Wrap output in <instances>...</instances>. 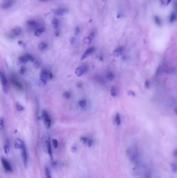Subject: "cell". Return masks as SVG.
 Listing matches in <instances>:
<instances>
[{"instance_id": "obj_1", "label": "cell", "mask_w": 177, "mask_h": 178, "mask_svg": "<svg viewBox=\"0 0 177 178\" xmlns=\"http://www.w3.org/2000/svg\"><path fill=\"white\" fill-rule=\"evenodd\" d=\"M126 153L130 162L138 166L140 163V154L137 145H131L129 146L127 149Z\"/></svg>"}, {"instance_id": "obj_2", "label": "cell", "mask_w": 177, "mask_h": 178, "mask_svg": "<svg viewBox=\"0 0 177 178\" xmlns=\"http://www.w3.org/2000/svg\"><path fill=\"white\" fill-rule=\"evenodd\" d=\"M53 74L50 71L46 69H43L41 72V76H40V84L45 85L48 79H51L53 78Z\"/></svg>"}, {"instance_id": "obj_3", "label": "cell", "mask_w": 177, "mask_h": 178, "mask_svg": "<svg viewBox=\"0 0 177 178\" xmlns=\"http://www.w3.org/2000/svg\"><path fill=\"white\" fill-rule=\"evenodd\" d=\"M0 79H1V81L2 83V86L3 91L4 93H7L9 90V83H8V81L5 76L1 71H0Z\"/></svg>"}, {"instance_id": "obj_4", "label": "cell", "mask_w": 177, "mask_h": 178, "mask_svg": "<svg viewBox=\"0 0 177 178\" xmlns=\"http://www.w3.org/2000/svg\"><path fill=\"white\" fill-rule=\"evenodd\" d=\"M42 119L43 120V122L44 123V124H45V127L47 129H49L50 127L51 123V121L50 116H49V115H48L47 112L44 110L42 111Z\"/></svg>"}, {"instance_id": "obj_5", "label": "cell", "mask_w": 177, "mask_h": 178, "mask_svg": "<svg viewBox=\"0 0 177 178\" xmlns=\"http://www.w3.org/2000/svg\"><path fill=\"white\" fill-rule=\"evenodd\" d=\"M1 163L3 166V167L4 168L6 171L8 172H12L13 171V169H12L11 166L10 164L9 163V161L7 159L2 158H1Z\"/></svg>"}, {"instance_id": "obj_6", "label": "cell", "mask_w": 177, "mask_h": 178, "mask_svg": "<svg viewBox=\"0 0 177 178\" xmlns=\"http://www.w3.org/2000/svg\"><path fill=\"white\" fill-rule=\"evenodd\" d=\"M19 60L22 64H26L28 61H30L32 62H34V58L31 55H26L20 57Z\"/></svg>"}, {"instance_id": "obj_7", "label": "cell", "mask_w": 177, "mask_h": 178, "mask_svg": "<svg viewBox=\"0 0 177 178\" xmlns=\"http://www.w3.org/2000/svg\"><path fill=\"white\" fill-rule=\"evenodd\" d=\"M87 70V67L86 65L80 66L75 69V73L78 77L82 76Z\"/></svg>"}, {"instance_id": "obj_8", "label": "cell", "mask_w": 177, "mask_h": 178, "mask_svg": "<svg viewBox=\"0 0 177 178\" xmlns=\"http://www.w3.org/2000/svg\"><path fill=\"white\" fill-rule=\"evenodd\" d=\"M21 155H22V160L23 161V164L25 165V167L27 166V163H28V154H27V152L26 150V148L25 146H24L21 149Z\"/></svg>"}, {"instance_id": "obj_9", "label": "cell", "mask_w": 177, "mask_h": 178, "mask_svg": "<svg viewBox=\"0 0 177 178\" xmlns=\"http://www.w3.org/2000/svg\"><path fill=\"white\" fill-rule=\"evenodd\" d=\"M94 51H95V48L94 47H91L88 48V49H87L85 51V52H84V53L82 56V57H81V58H80V59H81V60H83L84 59H85L89 55L91 54L92 53H93Z\"/></svg>"}, {"instance_id": "obj_10", "label": "cell", "mask_w": 177, "mask_h": 178, "mask_svg": "<svg viewBox=\"0 0 177 178\" xmlns=\"http://www.w3.org/2000/svg\"><path fill=\"white\" fill-rule=\"evenodd\" d=\"M10 142L9 139H6L4 145V151L6 155H8L10 153Z\"/></svg>"}, {"instance_id": "obj_11", "label": "cell", "mask_w": 177, "mask_h": 178, "mask_svg": "<svg viewBox=\"0 0 177 178\" xmlns=\"http://www.w3.org/2000/svg\"><path fill=\"white\" fill-rule=\"evenodd\" d=\"M24 146H25V144L23 143V142L19 139H17L16 140L15 143V147L16 149H21Z\"/></svg>"}, {"instance_id": "obj_12", "label": "cell", "mask_w": 177, "mask_h": 178, "mask_svg": "<svg viewBox=\"0 0 177 178\" xmlns=\"http://www.w3.org/2000/svg\"><path fill=\"white\" fill-rule=\"evenodd\" d=\"M11 81L12 83H13V84H14V86L17 87L18 89H21L22 88V85L21 84V83L18 81V80H17V79H16V78L14 76L12 77H11Z\"/></svg>"}, {"instance_id": "obj_13", "label": "cell", "mask_w": 177, "mask_h": 178, "mask_svg": "<svg viewBox=\"0 0 177 178\" xmlns=\"http://www.w3.org/2000/svg\"><path fill=\"white\" fill-rule=\"evenodd\" d=\"M124 51V47L122 46L118 47L113 52V55L116 56V57H118V56L121 55Z\"/></svg>"}, {"instance_id": "obj_14", "label": "cell", "mask_w": 177, "mask_h": 178, "mask_svg": "<svg viewBox=\"0 0 177 178\" xmlns=\"http://www.w3.org/2000/svg\"><path fill=\"white\" fill-rule=\"evenodd\" d=\"M68 10L66 9H63V8H60V9H58V10L55 11V14L58 15V16H62L64 15L65 13H67Z\"/></svg>"}, {"instance_id": "obj_15", "label": "cell", "mask_w": 177, "mask_h": 178, "mask_svg": "<svg viewBox=\"0 0 177 178\" xmlns=\"http://www.w3.org/2000/svg\"><path fill=\"white\" fill-rule=\"evenodd\" d=\"M12 32H13V33L15 35L19 36V35H20L21 34L22 30H21V28L20 27H15L14 28V29H13V31H12Z\"/></svg>"}, {"instance_id": "obj_16", "label": "cell", "mask_w": 177, "mask_h": 178, "mask_svg": "<svg viewBox=\"0 0 177 178\" xmlns=\"http://www.w3.org/2000/svg\"><path fill=\"white\" fill-rule=\"evenodd\" d=\"M46 144H47V151H48V154L49 155L50 157L51 158H52V150H51V144H50V142L49 141V139H48L47 140L46 142Z\"/></svg>"}, {"instance_id": "obj_17", "label": "cell", "mask_w": 177, "mask_h": 178, "mask_svg": "<svg viewBox=\"0 0 177 178\" xmlns=\"http://www.w3.org/2000/svg\"><path fill=\"white\" fill-rule=\"evenodd\" d=\"M44 30H45V29H44V28L39 27L35 30V32H34V35L36 36V37H39V36L42 34V33H43V32H44Z\"/></svg>"}, {"instance_id": "obj_18", "label": "cell", "mask_w": 177, "mask_h": 178, "mask_svg": "<svg viewBox=\"0 0 177 178\" xmlns=\"http://www.w3.org/2000/svg\"><path fill=\"white\" fill-rule=\"evenodd\" d=\"M47 47V43H46L45 42L40 43L39 44V46H38L39 50L41 51L45 50V48H46Z\"/></svg>"}, {"instance_id": "obj_19", "label": "cell", "mask_w": 177, "mask_h": 178, "mask_svg": "<svg viewBox=\"0 0 177 178\" xmlns=\"http://www.w3.org/2000/svg\"><path fill=\"white\" fill-rule=\"evenodd\" d=\"M120 122H121V120H120V115L118 114V113H117L115 117V122L117 126H119V125L120 124Z\"/></svg>"}, {"instance_id": "obj_20", "label": "cell", "mask_w": 177, "mask_h": 178, "mask_svg": "<svg viewBox=\"0 0 177 178\" xmlns=\"http://www.w3.org/2000/svg\"><path fill=\"white\" fill-rule=\"evenodd\" d=\"M110 94L113 97H116L117 96V90L115 87H112L110 91Z\"/></svg>"}, {"instance_id": "obj_21", "label": "cell", "mask_w": 177, "mask_h": 178, "mask_svg": "<svg viewBox=\"0 0 177 178\" xmlns=\"http://www.w3.org/2000/svg\"><path fill=\"white\" fill-rule=\"evenodd\" d=\"M52 25H53V27L55 29H57L58 27L59 26V21L57 19L54 18L53 21H52Z\"/></svg>"}, {"instance_id": "obj_22", "label": "cell", "mask_w": 177, "mask_h": 178, "mask_svg": "<svg viewBox=\"0 0 177 178\" xmlns=\"http://www.w3.org/2000/svg\"><path fill=\"white\" fill-rule=\"evenodd\" d=\"M106 77L108 80L112 81L114 79V75L112 72H108L106 74Z\"/></svg>"}, {"instance_id": "obj_23", "label": "cell", "mask_w": 177, "mask_h": 178, "mask_svg": "<svg viewBox=\"0 0 177 178\" xmlns=\"http://www.w3.org/2000/svg\"><path fill=\"white\" fill-rule=\"evenodd\" d=\"M143 178H152V172L150 170H147L146 171Z\"/></svg>"}, {"instance_id": "obj_24", "label": "cell", "mask_w": 177, "mask_h": 178, "mask_svg": "<svg viewBox=\"0 0 177 178\" xmlns=\"http://www.w3.org/2000/svg\"><path fill=\"white\" fill-rule=\"evenodd\" d=\"M79 105L81 108H84L86 105V100H81L79 102Z\"/></svg>"}, {"instance_id": "obj_25", "label": "cell", "mask_w": 177, "mask_h": 178, "mask_svg": "<svg viewBox=\"0 0 177 178\" xmlns=\"http://www.w3.org/2000/svg\"><path fill=\"white\" fill-rule=\"evenodd\" d=\"M28 25L32 27H36L38 26V23L34 21H29L28 22Z\"/></svg>"}, {"instance_id": "obj_26", "label": "cell", "mask_w": 177, "mask_h": 178, "mask_svg": "<svg viewBox=\"0 0 177 178\" xmlns=\"http://www.w3.org/2000/svg\"><path fill=\"white\" fill-rule=\"evenodd\" d=\"M16 110H17L18 111H22L24 110L23 107L18 102L16 103Z\"/></svg>"}, {"instance_id": "obj_27", "label": "cell", "mask_w": 177, "mask_h": 178, "mask_svg": "<svg viewBox=\"0 0 177 178\" xmlns=\"http://www.w3.org/2000/svg\"><path fill=\"white\" fill-rule=\"evenodd\" d=\"M45 174H46V178H52L49 169H48L47 167L45 168Z\"/></svg>"}, {"instance_id": "obj_28", "label": "cell", "mask_w": 177, "mask_h": 178, "mask_svg": "<svg viewBox=\"0 0 177 178\" xmlns=\"http://www.w3.org/2000/svg\"><path fill=\"white\" fill-rule=\"evenodd\" d=\"M176 20V15L175 14H172L170 16V18H169V22H175Z\"/></svg>"}, {"instance_id": "obj_29", "label": "cell", "mask_w": 177, "mask_h": 178, "mask_svg": "<svg viewBox=\"0 0 177 178\" xmlns=\"http://www.w3.org/2000/svg\"><path fill=\"white\" fill-rule=\"evenodd\" d=\"M52 142H53V146L55 148H57L58 146V142L56 139H53L52 141Z\"/></svg>"}, {"instance_id": "obj_30", "label": "cell", "mask_w": 177, "mask_h": 178, "mask_svg": "<svg viewBox=\"0 0 177 178\" xmlns=\"http://www.w3.org/2000/svg\"><path fill=\"white\" fill-rule=\"evenodd\" d=\"M171 168H172V170L173 172H177V164L176 163H174L171 164Z\"/></svg>"}, {"instance_id": "obj_31", "label": "cell", "mask_w": 177, "mask_h": 178, "mask_svg": "<svg viewBox=\"0 0 177 178\" xmlns=\"http://www.w3.org/2000/svg\"><path fill=\"white\" fill-rule=\"evenodd\" d=\"M92 41L90 39V38L88 37H85V38H84V43L85 44H89L91 43Z\"/></svg>"}, {"instance_id": "obj_32", "label": "cell", "mask_w": 177, "mask_h": 178, "mask_svg": "<svg viewBox=\"0 0 177 178\" xmlns=\"http://www.w3.org/2000/svg\"><path fill=\"white\" fill-rule=\"evenodd\" d=\"M155 22L156 23L158 26H160L161 25V21H160V18L158 17V16H155Z\"/></svg>"}, {"instance_id": "obj_33", "label": "cell", "mask_w": 177, "mask_h": 178, "mask_svg": "<svg viewBox=\"0 0 177 178\" xmlns=\"http://www.w3.org/2000/svg\"><path fill=\"white\" fill-rule=\"evenodd\" d=\"M63 96L64 98L69 99L71 97V94H70V93L69 92H66L65 93H64Z\"/></svg>"}, {"instance_id": "obj_34", "label": "cell", "mask_w": 177, "mask_h": 178, "mask_svg": "<svg viewBox=\"0 0 177 178\" xmlns=\"http://www.w3.org/2000/svg\"><path fill=\"white\" fill-rule=\"evenodd\" d=\"M4 128V120L1 117H0V131L2 130Z\"/></svg>"}, {"instance_id": "obj_35", "label": "cell", "mask_w": 177, "mask_h": 178, "mask_svg": "<svg viewBox=\"0 0 177 178\" xmlns=\"http://www.w3.org/2000/svg\"><path fill=\"white\" fill-rule=\"evenodd\" d=\"M128 94L129 95H130V96H132V97H135V92H134L133 91H131V90H130V91H128Z\"/></svg>"}, {"instance_id": "obj_36", "label": "cell", "mask_w": 177, "mask_h": 178, "mask_svg": "<svg viewBox=\"0 0 177 178\" xmlns=\"http://www.w3.org/2000/svg\"><path fill=\"white\" fill-rule=\"evenodd\" d=\"M25 72H26V68L25 67H22L21 68V69H20V73H21V74L23 75L25 73Z\"/></svg>"}, {"instance_id": "obj_37", "label": "cell", "mask_w": 177, "mask_h": 178, "mask_svg": "<svg viewBox=\"0 0 177 178\" xmlns=\"http://www.w3.org/2000/svg\"><path fill=\"white\" fill-rule=\"evenodd\" d=\"M145 87H146L147 89H148L150 87V82L148 80H147L146 82H145Z\"/></svg>"}, {"instance_id": "obj_38", "label": "cell", "mask_w": 177, "mask_h": 178, "mask_svg": "<svg viewBox=\"0 0 177 178\" xmlns=\"http://www.w3.org/2000/svg\"><path fill=\"white\" fill-rule=\"evenodd\" d=\"M81 140L84 143H87V141H88V139L86 138V137H84V136L82 137Z\"/></svg>"}, {"instance_id": "obj_39", "label": "cell", "mask_w": 177, "mask_h": 178, "mask_svg": "<svg viewBox=\"0 0 177 178\" xmlns=\"http://www.w3.org/2000/svg\"><path fill=\"white\" fill-rule=\"evenodd\" d=\"M75 41H76V38H75L73 37V38H71V43L72 44H74L75 42Z\"/></svg>"}, {"instance_id": "obj_40", "label": "cell", "mask_w": 177, "mask_h": 178, "mask_svg": "<svg viewBox=\"0 0 177 178\" xmlns=\"http://www.w3.org/2000/svg\"><path fill=\"white\" fill-rule=\"evenodd\" d=\"M79 32V28H76L75 29V34L76 35L78 34Z\"/></svg>"}, {"instance_id": "obj_41", "label": "cell", "mask_w": 177, "mask_h": 178, "mask_svg": "<svg viewBox=\"0 0 177 178\" xmlns=\"http://www.w3.org/2000/svg\"><path fill=\"white\" fill-rule=\"evenodd\" d=\"M39 63L38 62H35L34 63V67H35L38 68V67H39Z\"/></svg>"}, {"instance_id": "obj_42", "label": "cell", "mask_w": 177, "mask_h": 178, "mask_svg": "<svg viewBox=\"0 0 177 178\" xmlns=\"http://www.w3.org/2000/svg\"><path fill=\"white\" fill-rule=\"evenodd\" d=\"M171 0H166V4L167 5H168L170 3Z\"/></svg>"}, {"instance_id": "obj_43", "label": "cell", "mask_w": 177, "mask_h": 178, "mask_svg": "<svg viewBox=\"0 0 177 178\" xmlns=\"http://www.w3.org/2000/svg\"><path fill=\"white\" fill-rule=\"evenodd\" d=\"M41 1H47V0H41Z\"/></svg>"}]
</instances>
